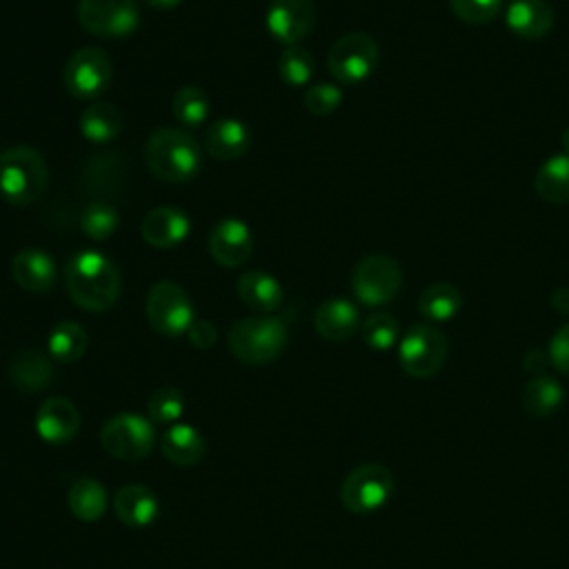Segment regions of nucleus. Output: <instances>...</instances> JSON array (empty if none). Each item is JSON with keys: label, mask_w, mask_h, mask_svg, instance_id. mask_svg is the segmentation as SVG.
Wrapping results in <instances>:
<instances>
[{"label": "nucleus", "mask_w": 569, "mask_h": 569, "mask_svg": "<svg viewBox=\"0 0 569 569\" xmlns=\"http://www.w3.org/2000/svg\"><path fill=\"white\" fill-rule=\"evenodd\" d=\"M107 491L96 478H78L67 491L69 511L82 522H96L107 511Z\"/></svg>", "instance_id": "obj_27"}, {"label": "nucleus", "mask_w": 569, "mask_h": 569, "mask_svg": "<svg viewBox=\"0 0 569 569\" xmlns=\"http://www.w3.org/2000/svg\"><path fill=\"white\" fill-rule=\"evenodd\" d=\"M462 309V293L451 282H433L422 289L418 298V311L433 322L451 320Z\"/></svg>", "instance_id": "obj_28"}, {"label": "nucleus", "mask_w": 569, "mask_h": 569, "mask_svg": "<svg viewBox=\"0 0 569 569\" xmlns=\"http://www.w3.org/2000/svg\"><path fill=\"white\" fill-rule=\"evenodd\" d=\"M153 442L156 433L151 420L136 413H118L109 418L100 429V445L116 460H142L151 453Z\"/></svg>", "instance_id": "obj_8"}, {"label": "nucleus", "mask_w": 569, "mask_h": 569, "mask_svg": "<svg viewBox=\"0 0 569 569\" xmlns=\"http://www.w3.org/2000/svg\"><path fill=\"white\" fill-rule=\"evenodd\" d=\"M189 216L171 204L153 207L140 222V233L144 242L156 249H169L180 244L189 236Z\"/></svg>", "instance_id": "obj_16"}, {"label": "nucleus", "mask_w": 569, "mask_h": 569, "mask_svg": "<svg viewBox=\"0 0 569 569\" xmlns=\"http://www.w3.org/2000/svg\"><path fill=\"white\" fill-rule=\"evenodd\" d=\"M316 331L331 342H342L356 333L360 327V313L358 307L345 298H331L325 300L313 316Z\"/></svg>", "instance_id": "obj_21"}, {"label": "nucleus", "mask_w": 569, "mask_h": 569, "mask_svg": "<svg viewBox=\"0 0 569 569\" xmlns=\"http://www.w3.org/2000/svg\"><path fill=\"white\" fill-rule=\"evenodd\" d=\"M149 7H153V9H160V11H164V9H173V7H178L182 0H144Z\"/></svg>", "instance_id": "obj_42"}, {"label": "nucleus", "mask_w": 569, "mask_h": 569, "mask_svg": "<svg viewBox=\"0 0 569 569\" xmlns=\"http://www.w3.org/2000/svg\"><path fill=\"white\" fill-rule=\"evenodd\" d=\"M87 342H89V338H87V331L82 329V325H78L73 320H62L51 329V333L47 338V353L56 362L69 365L84 356Z\"/></svg>", "instance_id": "obj_30"}, {"label": "nucleus", "mask_w": 569, "mask_h": 569, "mask_svg": "<svg viewBox=\"0 0 569 569\" xmlns=\"http://www.w3.org/2000/svg\"><path fill=\"white\" fill-rule=\"evenodd\" d=\"M160 449L169 462L178 467H191L204 458L207 445L202 433L196 427L176 422L162 433Z\"/></svg>", "instance_id": "obj_24"}, {"label": "nucleus", "mask_w": 569, "mask_h": 569, "mask_svg": "<svg viewBox=\"0 0 569 569\" xmlns=\"http://www.w3.org/2000/svg\"><path fill=\"white\" fill-rule=\"evenodd\" d=\"M158 509L160 507H158L156 493L149 487L138 485V482L120 487L116 491V496H113L116 518L122 525L133 527V529L151 525L156 520V516H158Z\"/></svg>", "instance_id": "obj_19"}, {"label": "nucleus", "mask_w": 569, "mask_h": 569, "mask_svg": "<svg viewBox=\"0 0 569 569\" xmlns=\"http://www.w3.org/2000/svg\"><path fill=\"white\" fill-rule=\"evenodd\" d=\"M209 253L222 267H240L253 253L251 229L240 218H222L209 233Z\"/></svg>", "instance_id": "obj_14"}, {"label": "nucleus", "mask_w": 569, "mask_h": 569, "mask_svg": "<svg viewBox=\"0 0 569 569\" xmlns=\"http://www.w3.org/2000/svg\"><path fill=\"white\" fill-rule=\"evenodd\" d=\"M402 287V271L389 256H365L351 273V289L356 298L367 307H380L391 302Z\"/></svg>", "instance_id": "obj_10"}, {"label": "nucleus", "mask_w": 569, "mask_h": 569, "mask_svg": "<svg viewBox=\"0 0 569 569\" xmlns=\"http://www.w3.org/2000/svg\"><path fill=\"white\" fill-rule=\"evenodd\" d=\"M449 7L456 18L467 24L491 22L502 7V0H449Z\"/></svg>", "instance_id": "obj_36"}, {"label": "nucleus", "mask_w": 569, "mask_h": 569, "mask_svg": "<svg viewBox=\"0 0 569 569\" xmlns=\"http://www.w3.org/2000/svg\"><path fill=\"white\" fill-rule=\"evenodd\" d=\"M64 284L71 300L91 313L111 309L120 296L118 267L100 251L84 249L64 267Z\"/></svg>", "instance_id": "obj_1"}, {"label": "nucleus", "mask_w": 569, "mask_h": 569, "mask_svg": "<svg viewBox=\"0 0 569 569\" xmlns=\"http://www.w3.org/2000/svg\"><path fill=\"white\" fill-rule=\"evenodd\" d=\"M393 493V476L385 465L365 462L351 469L340 485V502L347 511L365 516L378 511Z\"/></svg>", "instance_id": "obj_5"}, {"label": "nucleus", "mask_w": 569, "mask_h": 569, "mask_svg": "<svg viewBox=\"0 0 569 569\" xmlns=\"http://www.w3.org/2000/svg\"><path fill=\"white\" fill-rule=\"evenodd\" d=\"M118 211L109 202H91L80 213V229L91 240H107L118 229Z\"/></svg>", "instance_id": "obj_33"}, {"label": "nucleus", "mask_w": 569, "mask_h": 569, "mask_svg": "<svg viewBox=\"0 0 569 569\" xmlns=\"http://www.w3.org/2000/svg\"><path fill=\"white\" fill-rule=\"evenodd\" d=\"M447 351V336L440 329L420 322L409 327V331L402 336L398 347V360L407 376L431 378L442 369Z\"/></svg>", "instance_id": "obj_7"}, {"label": "nucleus", "mask_w": 569, "mask_h": 569, "mask_svg": "<svg viewBox=\"0 0 569 569\" xmlns=\"http://www.w3.org/2000/svg\"><path fill=\"white\" fill-rule=\"evenodd\" d=\"M80 429V413L69 398L51 396L36 413V431L49 445H67Z\"/></svg>", "instance_id": "obj_15"}, {"label": "nucleus", "mask_w": 569, "mask_h": 569, "mask_svg": "<svg viewBox=\"0 0 569 569\" xmlns=\"http://www.w3.org/2000/svg\"><path fill=\"white\" fill-rule=\"evenodd\" d=\"M113 78V64L104 49L82 47L69 56L62 71L64 89L80 100H93L104 93Z\"/></svg>", "instance_id": "obj_9"}, {"label": "nucleus", "mask_w": 569, "mask_h": 569, "mask_svg": "<svg viewBox=\"0 0 569 569\" xmlns=\"http://www.w3.org/2000/svg\"><path fill=\"white\" fill-rule=\"evenodd\" d=\"M533 189L545 202H569V153H556L547 158L536 171Z\"/></svg>", "instance_id": "obj_26"}, {"label": "nucleus", "mask_w": 569, "mask_h": 569, "mask_svg": "<svg viewBox=\"0 0 569 569\" xmlns=\"http://www.w3.org/2000/svg\"><path fill=\"white\" fill-rule=\"evenodd\" d=\"M80 24L100 38H120L136 31L140 9L136 0H80Z\"/></svg>", "instance_id": "obj_12"}, {"label": "nucleus", "mask_w": 569, "mask_h": 569, "mask_svg": "<svg viewBox=\"0 0 569 569\" xmlns=\"http://www.w3.org/2000/svg\"><path fill=\"white\" fill-rule=\"evenodd\" d=\"M287 322L278 316H249L231 325L229 351L244 365H269L287 347Z\"/></svg>", "instance_id": "obj_3"}, {"label": "nucleus", "mask_w": 569, "mask_h": 569, "mask_svg": "<svg viewBox=\"0 0 569 569\" xmlns=\"http://www.w3.org/2000/svg\"><path fill=\"white\" fill-rule=\"evenodd\" d=\"M184 411V398L176 387H160L147 400V413L156 425H176Z\"/></svg>", "instance_id": "obj_34"}, {"label": "nucleus", "mask_w": 569, "mask_h": 569, "mask_svg": "<svg viewBox=\"0 0 569 569\" xmlns=\"http://www.w3.org/2000/svg\"><path fill=\"white\" fill-rule=\"evenodd\" d=\"M507 27L525 40H538L551 31L553 9L547 0H513L507 9Z\"/></svg>", "instance_id": "obj_22"}, {"label": "nucleus", "mask_w": 569, "mask_h": 569, "mask_svg": "<svg viewBox=\"0 0 569 569\" xmlns=\"http://www.w3.org/2000/svg\"><path fill=\"white\" fill-rule=\"evenodd\" d=\"M13 280L31 293H44L56 284L58 269L53 258L42 249H22L11 260Z\"/></svg>", "instance_id": "obj_18"}, {"label": "nucleus", "mask_w": 569, "mask_h": 569, "mask_svg": "<svg viewBox=\"0 0 569 569\" xmlns=\"http://www.w3.org/2000/svg\"><path fill=\"white\" fill-rule=\"evenodd\" d=\"M171 111H173L176 120L182 122L184 127H200L204 122V118L209 116L207 93L198 87H189V84L180 87L173 93Z\"/></svg>", "instance_id": "obj_31"}, {"label": "nucleus", "mask_w": 569, "mask_h": 569, "mask_svg": "<svg viewBox=\"0 0 569 569\" xmlns=\"http://www.w3.org/2000/svg\"><path fill=\"white\" fill-rule=\"evenodd\" d=\"M549 365H553L560 373L569 376V322H565L549 340L547 347Z\"/></svg>", "instance_id": "obj_38"}, {"label": "nucleus", "mask_w": 569, "mask_h": 569, "mask_svg": "<svg viewBox=\"0 0 569 569\" xmlns=\"http://www.w3.org/2000/svg\"><path fill=\"white\" fill-rule=\"evenodd\" d=\"M187 338L196 349H211L218 340V331L209 320H193L187 331Z\"/></svg>", "instance_id": "obj_39"}, {"label": "nucleus", "mask_w": 569, "mask_h": 569, "mask_svg": "<svg viewBox=\"0 0 569 569\" xmlns=\"http://www.w3.org/2000/svg\"><path fill=\"white\" fill-rule=\"evenodd\" d=\"M238 298L258 313H271L282 305V284L267 271H247L236 282Z\"/></svg>", "instance_id": "obj_23"}, {"label": "nucleus", "mask_w": 569, "mask_h": 569, "mask_svg": "<svg viewBox=\"0 0 569 569\" xmlns=\"http://www.w3.org/2000/svg\"><path fill=\"white\" fill-rule=\"evenodd\" d=\"M47 187V162L33 147L18 144L0 153V193L9 204L36 202Z\"/></svg>", "instance_id": "obj_4"}, {"label": "nucleus", "mask_w": 569, "mask_h": 569, "mask_svg": "<svg viewBox=\"0 0 569 569\" xmlns=\"http://www.w3.org/2000/svg\"><path fill=\"white\" fill-rule=\"evenodd\" d=\"M560 144H562V151L569 153V127L565 129V133H562V138H560Z\"/></svg>", "instance_id": "obj_43"}, {"label": "nucleus", "mask_w": 569, "mask_h": 569, "mask_svg": "<svg viewBox=\"0 0 569 569\" xmlns=\"http://www.w3.org/2000/svg\"><path fill=\"white\" fill-rule=\"evenodd\" d=\"M147 169L164 182H187L202 164V147L182 129L160 127L144 142Z\"/></svg>", "instance_id": "obj_2"}, {"label": "nucleus", "mask_w": 569, "mask_h": 569, "mask_svg": "<svg viewBox=\"0 0 569 569\" xmlns=\"http://www.w3.org/2000/svg\"><path fill=\"white\" fill-rule=\"evenodd\" d=\"M53 358L36 347L20 349L9 362V380L24 393H38L53 385L56 367Z\"/></svg>", "instance_id": "obj_17"}, {"label": "nucleus", "mask_w": 569, "mask_h": 569, "mask_svg": "<svg viewBox=\"0 0 569 569\" xmlns=\"http://www.w3.org/2000/svg\"><path fill=\"white\" fill-rule=\"evenodd\" d=\"M549 365V356L540 349H531L527 351V356L522 358V367L527 373H533V376H542L545 367Z\"/></svg>", "instance_id": "obj_40"}, {"label": "nucleus", "mask_w": 569, "mask_h": 569, "mask_svg": "<svg viewBox=\"0 0 569 569\" xmlns=\"http://www.w3.org/2000/svg\"><path fill=\"white\" fill-rule=\"evenodd\" d=\"M342 100V91L331 82H318L311 84L305 93V107L313 116H327L331 113Z\"/></svg>", "instance_id": "obj_37"}, {"label": "nucleus", "mask_w": 569, "mask_h": 569, "mask_svg": "<svg viewBox=\"0 0 569 569\" xmlns=\"http://www.w3.org/2000/svg\"><path fill=\"white\" fill-rule=\"evenodd\" d=\"M562 387L556 378H549V376H533L522 393H520V402H522V409L533 416V418H547L551 416L560 405H562Z\"/></svg>", "instance_id": "obj_29"}, {"label": "nucleus", "mask_w": 569, "mask_h": 569, "mask_svg": "<svg viewBox=\"0 0 569 569\" xmlns=\"http://www.w3.org/2000/svg\"><path fill=\"white\" fill-rule=\"evenodd\" d=\"M316 22L313 0H271L267 9V29L284 47L298 44Z\"/></svg>", "instance_id": "obj_13"}, {"label": "nucleus", "mask_w": 569, "mask_h": 569, "mask_svg": "<svg viewBox=\"0 0 569 569\" xmlns=\"http://www.w3.org/2000/svg\"><path fill=\"white\" fill-rule=\"evenodd\" d=\"M278 73L289 87H302L313 76V58L300 44H289L280 51L278 58Z\"/></svg>", "instance_id": "obj_32"}, {"label": "nucleus", "mask_w": 569, "mask_h": 569, "mask_svg": "<svg viewBox=\"0 0 569 569\" xmlns=\"http://www.w3.org/2000/svg\"><path fill=\"white\" fill-rule=\"evenodd\" d=\"M251 144L249 127L236 118H218L207 127L204 149L211 158L236 160L247 153Z\"/></svg>", "instance_id": "obj_20"}, {"label": "nucleus", "mask_w": 569, "mask_h": 569, "mask_svg": "<svg viewBox=\"0 0 569 569\" xmlns=\"http://www.w3.org/2000/svg\"><path fill=\"white\" fill-rule=\"evenodd\" d=\"M144 313L151 329L169 338L187 333L191 322L196 320L189 293L171 280H160L149 289L144 300Z\"/></svg>", "instance_id": "obj_6"}, {"label": "nucleus", "mask_w": 569, "mask_h": 569, "mask_svg": "<svg viewBox=\"0 0 569 569\" xmlns=\"http://www.w3.org/2000/svg\"><path fill=\"white\" fill-rule=\"evenodd\" d=\"M378 56V44L371 36L347 33L331 44L327 53V69L336 80L345 84H356L373 73Z\"/></svg>", "instance_id": "obj_11"}, {"label": "nucleus", "mask_w": 569, "mask_h": 569, "mask_svg": "<svg viewBox=\"0 0 569 569\" xmlns=\"http://www.w3.org/2000/svg\"><path fill=\"white\" fill-rule=\"evenodd\" d=\"M78 127L89 142H96V144L111 142L122 131V111L113 102L98 100L82 111Z\"/></svg>", "instance_id": "obj_25"}, {"label": "nucleus", "mask_w": 569, "mask_h": 569, "mask_svg": "<svg viewBox=\"0 0 569 569\" xmlns=\"http://www.w3.org/2000/svg\"><path fill=\"white\" fill-rule=\"evenodd\" d=\"M360 331H362L365 342H367L371 349H376V351H387V349H391V347L396 345L400 329H398V320H396L391 313H387V311H376V313H371V316L362 322Z\"/></svg>", "instance_id": "obj_35"}, {"label": "nucleus", "mask_w": 569, "mask_h": 569, "mask_svg": "<svg viewBox=\"0 0 569 569\" xmlns=\"http://www.w3.org/2000/svg\"><path fill=\"white\" fill-rule=\"evenodd\" d=\"M551 307L562 313V316H569V287H558L551 298H549Z\"/></svg>", "instance_id": "obj_41"}]
</instances>
